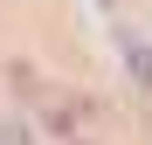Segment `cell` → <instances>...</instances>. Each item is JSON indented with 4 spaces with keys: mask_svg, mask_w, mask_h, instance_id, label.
<instances>
[{
    "mask_svg": "<svg viewBox=\"0 0 152 145\" xmlns=\"http://www.w3.org/2000/svg\"><path fill=\"white\" fill-rule=\"evenodd\" d=\"M124 69H132L138 83H152V48H132V55H124Z\"/></svg>",
    "mask_w": 152,
    "mask_h": 145,
    "instance_id": "obj_2",
    "label": "cell"
},
{
    "mask_svg": "<svg viewBox=\"0 0 152 145\" xmlns=\"http://www.w3.org/2000/svg\"><path fill=\"white\" fill-rule=\"evenodd\" d=\"M35 104H42V125L48 131H76V125H83V117H90V97H69V90H35Z\"/></svg>",
    "mask_w": 152,
    "mask_h": 145,
    "instance_id": "obj_1",
    "label": "cell"
}]
</instances>
